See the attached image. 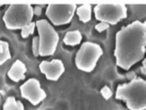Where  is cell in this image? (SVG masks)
I'll return each mask as SVG.
<instances>
[{"instance_id":"cell-1","label":"cell","mask_w":146,"mask_h":110,"mask_svg":"<svg viewBox=\"0 0 146 110\" xmlns=\"http://www.w3.org/2000/svg\"><path fill=\"white\" fill-rule=\"evenodd\" d=\"M146 52V21H136L122 28L116 35L115 58L118 67L129 70L143 58Z\"/></svg>"},{"instance_id":"cell-2","label":"cell","mask_w":146,"mask_h":110,"mask_svg":"<svg viewBox=\"0 0 146 110\" xmlns=\"http://www.w3.org/2000/svg\"><path fill=\"white\" fill-rule=\"evenodd\" d=\"M117 99L126 102L129 110L146 109V82L143 79H134L129 83L117 86Z\"/></svg>"},{"instance_id":"cell-3","label":"cell","mask_w":146,"mask_h":110,"mask_svg":"<svg viewBox=\"0 0 146 110\" xmlns=\"http://www.w3.org/2000/svg\"><path fill=\"white\" fill-rule=\"evenodd\" d=\"M33 9L31 5H10L4 15V22L9 30L22 29L32 23Z\"/></svg>"},{"instance_id":"cell-4","label":"cell","mask_w":146,"mask_h":110,"mask_svg":"<svg viewBox=\"0 0 146 110\" xmlns=\"http://www.w3.org/2000/svg\"><path fill=\"white\" fill-rule=\"evenodd\" d=\"M103 55V49L99 44L86 42L76 55V66L80 70L91 72L94 70L98 59Z\"/></svg>"},{"instance_id":"cell-5","label":"cell","mask_w":146,"mask_h":110,"mask_svg":"<svg viewBox=\"0 0 146 110\" xmlns=\"http://www.w3.org/2000/svg\"><path fill=\"white\" fill-rule=\"evenodd\" d=\"M40 39V56H51L56 52L59 36L50 23L45 20L36 21Z\"/></svg>"},{"instance_id":"cell-6","label":"cell","mask_w":146,"mask_h":110,"mask_svg":"<svg viewBox=\"0 0 146 110\" xmlns=\"http://www.w3.org/2000/svg\"><path fill=\"white\" fill-rule=\"evenodd\" d=\"M95 18L107 24H117L127 17V7L123 4H98L94 9Z\"/></svg>"},{"instance_id":"cell-7","label":"cell","mask_w":146,"mask_h":110,"mask_svg":"<svg viewBox=\"0 0 146 110\" xmlns=\"http://www.w3.org/2000/svg\"><path fill=\"white\" fill-rule=\"evenodd\" d=\"M77 6L75 4H51L47 7L46 16L55 25H63L70 22Z\"/></svg>"},{"instance_id":"cell-8","label":"cell","mask_w":146,"mask_h":110,"mask_svg":"<svg viewBox=\"0 0 146 110\" xmlns=\"http://www.w3.org/2000/svg\"><path fill=\"white\" fill-rule=\"evenodd\" d=\"M20 89L21 96L29 100L33 105H36L41 103L46 97V93L41 88L39 81H37L35 79L28 80L24 84L21 86Z\"/></svg>"},{"instance_id":"cell-9","label":"cell","mask_w":146,"mask_h":110,"mask_svg":"<svg viewBox=\"0 0 146 110\" xmlns=\"http://www.w3.org/2000/svg\"><path fill=\"white\" fill-rule=\"evenodd\" d=\"M40 70L48 80L56 81L64 73L65 67L59 59H54L52 61H43L40 64Z\"/></svg>"},{"instance_id":"cell-10","label":"cell","mask_w":146,"mask_h":110,"mask_svg":"<svg viewBox=\"0 0 146 110\" xmlns=\"http://www.w3.org/2000/svg\"><path fill=\"white\" fill-rule=\"evenodd\" d=\"M26 66L24 63L21 60H17L14 64L11 66L10 70L7 73V76L12 80L13 82H19L21 80H23L25 78V72H26Z\"/></svg>"},{"instance_id":"cell-11","label":"cell","mask_w":146,"mask_h":110,"mask_svg":"<svg viewBox=\"0 0 146 110\" xmlns=\"http://www.w3.org/2000/svg\"><path fill=\"white\" fill-rule=\"evenodd\" d=\"M77 14H78L80 21H82L84 23L90 21L92 17V6L89 4L82 5L77 9Z\"/></svg>"},{"instance_id":"cell-12","label":"cell","mask_w":146,"mask_h":110,"mask_svg":"<svg viewBox=\"0 0 146 110\" xmlns=\"http://www.w3.org/2000/svg\"><path fill=\"white\" fill-rule=\"evenodd\" d=\"M82 39V33L79 31H71L66 33L64 37V43L67 45H77Z\"/></svg>"},{"instance_id":"cell-13","label":"cell","mask_w":146,"mask_h":110,"mask_svg":"<svg viewBox=\"0 0 146 110\" xmlns=\"http://www.w3.org/2000/svg\"><path fill=\"white\" fill-rule=\"evenodd\" d=\"M4 110H24V107L21 101H16L14 97H9L4 104Z\"/></svg>"},{"instance_id":"cell-14","label":"cell","mask_w":146,"mask_h":110,"mask_svg":"<svg viewBox=\"0 0 146 110\" xmlns=\"http://www.w3.org/2000/svg\"><path fill=\"white\" fill-rule=\"evenodd\" d=\"M11 58L9 44L7 42L0 41V65H3L7 60Z\"/></svg>"},{"instance_id":"cell-15","label":"cell","mask_w":146,"mask_h":110,"mask_svg":"<svg viewBox=\"0 0 146 110\" xmlns=\"http://www.w3.org/2000/svg\"><path fill=\"white\" fill-rule=\"evenodd\" d=\"M36 23L35 22H32L31 24L25 26L21 29V36L23 38H27L29 35L33 34L34 32V29H35Z\"/></svg>"},{"instance_id":"cell-16","label":"cell","mask_w":146,"mask_h":110,"mask_svg":"<svg viewBox=\"0 0 146 110\" xmlns=\"http://www.w3.org/2000/svg\"><path fill=\"white\" fill-rule=\"evenodd\" d=\"M33 52L34 56H40V39L37 36L33 39Z\"/></svg>"},{"instance_id":"cell-17","label":"cell","mask_w":146,"mask_h":110,"mask_svg":"<svg viewBox=\"0 0 146 110\" xmlns=\"http://www.w3.org/2000/svg\"><path fill=\"white\" fill-rule=\"evenodd\" d=\"M101 94L106 100H108L109 98L112 96V91H111L110 88H108L107 86H105L101 90Z\"/></svg>"},{"instance_id":"cell-18","label":"cell","mask_w":146,"mask_h":110,"mask_svg":"<svg viewBox=\"0 0 146 110\" xmlns=\"http://www.w3.org/2000/svg\"><path fill=\"white\" fill-rule=\"evenodd\" d=\"M109 28V24L106 23V22H100L97 25H95V30L99 32H102L104 31H106Z\"/></svg>"},{"instance_id":"cell-19","label":"cell","mask_w":146,"mask_h":110,"mask_svg":"<svg viewBox=\"0 0 146 110\" xmlns=\"http://www.w3.org/2000/svg\"><path fill=\"white\" fill-rule=\"evenodd\" d=\"M41 13H42V9H41V7L36 6L35 7H34V9H33V14H35L36 16H40Z\"/></svg>"},{"instance_id":"cell-20","label":"cell","mask_w":146,"mask_h":110,"mask_svg":"<svg viewBox=\"0 0 146 110\" xmlns=\"http://www.w3.org/2000/svg\"><path fill=\"white\" fill-rule=\"evenodd\" d=\"M127 77H128V79L130 80V82H131L134 79H136V75L134 72H132V71H130V72H129L128 74H127Z\"/></svg>"},{"instance_id":"cell-21","label":"cell","mask_w":146,"mask_h":110,"mask_svg":"<svg viewBox=\"0 0 146 110\" xmlns=\"http://www.w3.org/2000/svg\"><path fill=\"white\" fill-rule=\"evenodd\" d=\"M143 67H144V69L146 70V58L143 60Z\"/></svg>"},{"instance_id":"cell-22","label":"cell","mask_w":146,"mask_h":110,"mask_svg":"<svg viewBox=\"0 0 146 110\" xmlns=\"http://www.w3.org/2000/svg\"><path fill=\"white\" fill-rule=\"evenodd\" d=\"M0 104H1V96H0Z\"/></svg>"},{"instance_id":"cell-23","label":"cell","mask_w":146,"mask_h":110,"mask_svg":"<svg viewBox=\"0 0 146 110\" xmlns=\"http://www.w3.org/2000/svg\"><path fill=\"white\" fill-rule=\"evenodd\" d=\"M1 6H2V5H0V7H1Z\"/></svg>"}]
</instances>
